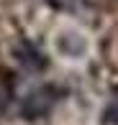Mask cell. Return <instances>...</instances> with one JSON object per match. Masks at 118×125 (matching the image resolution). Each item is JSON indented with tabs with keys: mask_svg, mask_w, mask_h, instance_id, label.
<instances>
[{
	"mask_svg": "<svg viewBox=\"0 0 118 125\" xmlns=\"http://www.w3.org/2000/svg\"><path fill=\"white\" fill-rule=\"evenodd\" d=\"M52 92H54L52 87H44V89H39V92L28 94L26 102H23V115L26 117H39V115H44V112H49L52 105H54V100H46V97Z\"/></svg>",
	"mask_w": 118,
	"mask_h": 125,
	"instance_id": "6da1fadb",
	"label": "cell"
},
{
	"mask_svg": "<svg viewBox=\"0 0 118 125\" xmlns=\"http://www.w3.org/2000/svg\"><path fill=\"white\" fill-rule=\"evenodd\" d=\"M3 105H5V94H3V89H0V110H3Z\"/></svg>",
	"mask_w": 118,
	"mask_h": 125,
	"instance_id": "3957f363",
	"label": "cell"
},
{
	"mask_svg": "<svg viewBox=\"0 0 118 125\" xmlns=\"http://www.w3.org/2000/svg\"><path fill=\"white\" fill-rule=\"evenodd\" d=\"M105 120L113 123V125H118V102H113V105L108 107V112H105Z\"/></svg>",
	"mask_w": 118,
	"mask_h": 125,
	"instance_id": "7a4b0ae2",
	"label": "cell"
}]
</instances>
